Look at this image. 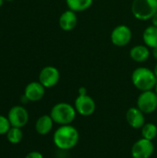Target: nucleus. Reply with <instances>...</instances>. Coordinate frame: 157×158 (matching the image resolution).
<instances>
[{"label":"nucleus","mask_w":157,"mask_h":158,"mask_svg":"<svg viewBox=\"0 0 157 158\" xmlns=\"http://www.w3.org/2000/svg\"><path fill=\"white\" fill-rule=\"evenodd\" d=\"M80 139V134L78 130L69 125H62L56 130L53 135L54 144L62 151H68L74 148Z\"/></svg>","instance_id":"nucleus-1"},{"label":"nucleus","mask_w":157,"mask_h":158,"mask_svg":"<svg viewBox=\"0 0 157 158\" xmlns=\"http://www.w3.org/2000/svg\"><path fill=\"white\" fill-rule=\"evenodd\" d=\"M131 81L138 90L145 92L155 89L157 83V78L154 70L145 67H139L133 70L131 74Z\"/></svg>","instance_id":"nucleus-2"},{"label":"nucleus","mask_w":157,"mask_h":158,"mask_svg":"<svg viewBox=\"0 0 157 158\" xmlns=\"http://www.w3.org/2000/svg\"><path fill=\"white\" fill-rule=\"evenodd\" d=\"M77 111L73 106L68 103H57L56 104L51 111L50 116L55 123L62 125H69L76 118Z\"/></svg>","instance_id":"nucleus-3"},{"label":"nucleus","mask_w":157,"mask_h":158,"mask_svg":"<svg viewBox=\"0 0 157 158\" xmlns=\"http://www.w3.org/2000/svg\"><path fill=\"white\" fill-rule=\"evenodd\" d=\"M157 12V0H133L131 13L139 20H149Z\"/></svg>","instance_id":"nucleus-4"},{"label":"nucleus","mask_w":157,"mask_h":158,"mask_svg":"<svg viewBox=\"0 0 157 158\" xmlns=\"http://www.w3.org/2000/svg\"><path fill=\"white\" fill-rule=\"evenodd\" d=\"M137 107L144 114L154 113L157 109V94L155 91L142 92L137 99Z\"/></svg>","instance_id":"nucleus-5"},{"label":"nucleus","mask_w":157,"mask_h":158,"mask_svg":"<svg viewBox=\"0 0 157 158\" xmlns=\"http://www.w3.org/2000/svg\"><path fill=\"white\" fill-rule=\"evenodd\" d=\"M7 118L11 127L21 129L25 127L29 121V112L22 106H14L9 109Z\"/></svg>","instance_id":"nucleus-6"},{"label":"nucleus","mask_w":157,"mask_h":158,"mask_svg":"<svg viewBox=\"0 0 157 158\" xmlns=\"http://www.w3.org/2000/svg\"><path fill=\"white\" fill-rule=\"evenodd\" d=\"M132 38V31L127 25H118L111 32V42L118 47H123L130 44Z\"/></svg>","instance_id":"nucleus-7"},{"label":"nucleus","mask_w":157,"mask_h":158,"mask_svg":"<svg viewBox=\"0 0 157 158\" xmlns=\"http://www.w3.org/2000/svg\"><path fill=\"white\" fill-rule=\"evenodd\" d=\"M74 107L78 114L82 117L92 116L96 109V104L93 97L88 94L78 95L74 102Z\"/></svg>","instance_id":"nucleus-8"},{"label":"nucleus","mask_w":157,"mask_h":158,"mask_svg":"<svg viewBox=\"0 0 157 158\" xmlns=\"http://www.w3.org/2000/svg\"><path fill=\"white\" fill-rule=\"evenodd\" d=\"M155 152L153 141L142 138L138 140L131 147L132 158H150Z\"/></svg>","instance_id":"nucleus-9"},{"label":"nucleus","mask_w":157,"mask_h":158,"mask_svg":"<svg viewBox=\"0 0 157 158\" xmlns=\"http://www.w3.org/2000/svg\"><path fill=\"white\" fill-rule=\"evenodd\" d=\"M60 80L59 70L53 66H46L39 73V82L46 88H52L56 86Z\"/></svg>","instance_id":"nucleus-10"},{"label":"nucleus","mask_w":157,"mask_h":158,"mask_svg":"<svg viewBox=\"0 0 157 158\" xmlns=\"http://www.w3.org/2000/svg\"><path fill=\"white\" fill-rule=\"evenodd\" d=\"M45 88L39 81H31L24 89V95L29 102H38L44 96Z\"/></svg>","instance_id":"nucleus-11"},{"label":"nucleus","mask_w":157,"mask_h":158,"mask_svg":"<svg viewBox=\"0 0 157 158\" xmlns=\"http://www.w3.org/2000/svg\"><path fill=\"white\" fill-rule=\"evenodd\" d=\"M126 119L128 124L132 129H142L145 124V117L144 113L141 111L138 107H130L128 109L126 113Z\"/></svg>","instance_id":"nucleus-12"},{"label":"nucleus","mask_w":157,"mask_h":158,"mask_svg":"<svg viewBox=\"0 0 157 158\" xmlns=\"http://www.w3.org/2000/svg\"><path fill=\"white\" fill-rule=\"evenodd\" d=\"M77 23H78V17L76 15V12L70 9L64 11L59 17L58 24L61 30H63L64 31H71L72 30L75 29Z\"/></svg>","instance_id":"nucleus-13"},{"label":"nucleus","mask_w":157,"mask_h":158,"mask_svg":"<svg viewBox=\"0 0 157 158\" xmlns=\"http://www.w3.org/2000/svg\"><path fill=\"white\" fill-rule=\"evenodd\" d=\"M150 56H151L150 48L145 44L134 45L130 50V57L137 63H143L147 61Z\"/></svg>","instance_id":"nucleus-14"},{"label":"nucleus","mask_w":157,"mask_h":158,"mask_svg":"<svg viewBox=\"0 0 157 158\" xmlns=\"http://www.w3.org/2000/svg\"><path fill=\"white\" fill-rule=\"evenodd\" d=\"M54 120L52 119L50 115H43L41 116L35 122V130L40 135L48 134L54 126Z\"/></svg>","instance_id":"nucleus-15"},{"label":"nucleus","mask_w":157,"mask_h":158,"mask_svg":"<svg viewBox=\"0 0 157 158\" xmlns=\"http://www.w3.org/2000/svg\"><path fill=\"white\" fill-rule=\"evenodd\" d=\"M143 40L144 44L149 48L157 47V27L154 25L146 27L143 33Z\"/></svg>","instance_id":"nucleus-16"},{"label":"nucleus","mask_w":157,"mask_h":158,"mask_svg":"<svg viewBox=\"0 0 157 158\" xmlns=\"http://www.w3.org/2000/svg\"><path fill=\"white\" fill-rule=\"evenodd\" d=\"M93 3V0H66L68 9L74 12H82L89 9Z\"/></svg>","instance_id":"nucleus-17"},{"label":"nucleus","mask_w":157,"mask_h":158,"mask_svg":"<svg viewBox=\"0 0 157 158\" xmlns=\"http://www.w3.org/2000/svg\"><path fill=\"white\" fill-rule=\"evenodd\" d=\"M7 141L11 144H18L22 141L23 138V132L20 128H16V127H11L10 130L7 131L6 134Z\"/></svg>","instance_id":"nucleus-18"},{"label":"nucleus","mask_w":157,"mask_h":158,"mask_svg":"<svg viewBox=\"0 0 157 158\" xmlns=\"http://www.w3.org/2000/svg\"><path fill=\"white\" fill-rule=\"evenodd\" d=\"M142 136L144 139L153 141L157 137V126L154 123H145L142 128Z\"/></svg>","instance_id":"nucleus-19"},{"label":"nucleus","mask_w":157,"mask_h":158,"mask_svg":"<svg viewBox=\"0 0 157 158\" xmlns=\"http://www.w3.org/2000/svg\"><path fill=\"white\" fill-rule=\"evenodd\" d=\"M11 124L7 118L3 115H0V135H6L7 131L10 130Z\"/></svg>","instance_id":"nucleus-20"},{"label":"nucleus","mask_w":157,"mask_h":158,"mask_svg":"<svg viewBox=\"0 0 157 158\" xmlns=\"http://www.w3.org/2000/svg\"><path fill=\"white\" fill-rule=\"evenodd\" d=\"M25 158H43V156L38 152V151H32V152H30Z\"/></svg>","instance_id":"nucleus-21"},{"label":"nucleus","mask_w":157,"mask_h":158,"mask_svg":"<svg viewBox=\"0 0 157 158\" xmlns=\"http://www.w3.org/2000/svg\"><path fill=\"white\" fill-rule=\"evenodd\" d=\"M151 20H152V25L157 27V12L153 16V18L151 19Z\"/></svg>","instance_id":"nucleus-22"},{"label":"nucleus","mask_w":157,"mask_h":158,"mask_svg":"<svg viewBox=\"0 0 157 158\" xmlns=\"http://www.w3.org/2000/svg\"><path fill=\"white\" fill-rule=\"evenodd\" d=\"M79 94L80 95H83V94H87V90L85 87H81L79 89Z\"/></svg>","instance_id":"nucleus-23"},{"label":"nucleus","mask_w":157,"mask_h":158,"mask_svg":"<svg viewBox=\"0 0 157 158\" xmlns=\"http://www.w3.org/2000/svg\"><path fill=\"white\" fill-rule=\"evenodd\" d=\"M152 56H153V57L155 59V60H157V47H155V48H153L152 49Z\"/></svg>","instance_id":"nucleus-24"},{"label":"nucleus","mask_w":157,"mask_h":158,"mask_svg":"<svg viewBox=\"0 0 157 158\" xmlns=\"http://www.w3.org/2000/svg\"><path fill=\"white\" fill-rule=\"evenodd\" d=\"M154 72H155V76H156V78H157V64L155 66V68H154Z\"/></svg>","instance_id":"nucleus-25"},{"label":"nucleus","mask_w":157,"mask_h":158,"mask_svg":"<svg viewBox=\"0 0 157 158\" xmlns=\"http://www.w3.org/2000/svg\"><path fill=\"white\" fill-rule=\"evenodd\" d=\"M155 94H157V83L156 85H155Z\"/></svg>","instance_id":"nucleus-26"},{"label":"nucleus","mask_w":157,"mask_h":158,"mask_svg":"<svg viewBox=\"0 0 157 158\" xmlns=\"http://www.w3.org/2000/svg\"><path fill=\"white\" fill-rule=\"evenodd\" d=\"M3 2H4V0H0V6H2V5H3Z\"/></svg>","instance_id":"nucleus-27"},{"label":"nucleus","mask_w":157,"mask_h":158,"mask_svg":"<svg viewBox=\"0 0 157 158\" xmlns=\"http://www.w3.org/2000/svg\"><path fill=\"white\" fill-rule=\"evenodd\" d=\"M5 1H8V2H10V1H14V0H5Z\"/></svg>","instance_id":"nucleus-28"}]
</instances>
